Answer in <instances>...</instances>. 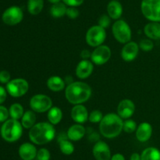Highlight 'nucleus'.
<instances>
[{
    "mask_svg": "<svg viewBox=\"0 0 160 160\" xmlns=\"http://www.w3.org/2000/svg\"><path fill=\"white\" fill-rule=\"evenodd\" d=\"M130 160H141V155L137 152H134L131 155Z\"/></svg>",
    "mask_w": 160,
    "mask_h": 160,
    "instance_id": "nucleus-42",
    "label": "nucleus"
},
{
    "mask_svg": "<svg viewBox=\"0 0 160 160\" xmlns=\"http://www.w3.org/2000/svg\"><path fill=\"white\" fill-rule=\"evenodd\" d=\"M98 24L99 26H101L102 28H105L106 29V28L110 25L111 24V18L109 17V15H106V14H103L98 19Z\"/></svg>",
    "mask_w": 160,
    "mask_h": 160,
    "instance_id": "nucleus-34",
    "label": "nucleus"
},
{
    "mask_svg": "<svg viewBox=\"0 0 160 160\" xmlns=\"http://www.w3.org/2000/svg\"><path fill=\"white\" fill-rule=\"evenodd\" d=\"M30 107L34 112L43 113L52 107V100L51 97L45 94H36L30 100Z\"/></svg>",
    "mask_w": 160,
    "mask_h": 160,
    "instance_id": "nucleus-9",
    "label": "nucleus"
},
{
    "mask_svg": "<svg viewBox=\"0 0 160 160\" xmlns=\"http://www.w3.org/2000/svg\"><path fill=\"white\" fill-rule=\"evenodd\" d=\"M135 111V105L132 100L123 99L117 106V114L123 119H130Z\"/></svg>",
    "mask_w": 160,
    "mask_h": 160,
    "instance_id": "nucleus-13",
    "label": "nucleus"
},
{
    "mask_svg": "<svg viewBox=\"0 0 160 160\" xmlns=\"http://www.w3.org/2000/svg\"><path fill=\"white\" fill-rule=\"evenodd\" d=\"M139 45L135 42H128L124 44L121 50V57L126 62L133 61L136 57L139 52Z\"/></svg>",
    "mask_w": 160,
    "mask_h": 160,
    "instance_id": "nucleus-14",
    "label": "nucleus"
},
{
    "mask_svg": "<svg viewBox=\"0 0 160 160\" xmlns=\"http://www.w3.org/2000/svg\"><path fill=\"white\" fill-rule=\"evenodd\" d=\"M23 125L19 120L9 119L2 123L0 130L2 137L9 143L16 142L23 134Z\"/></svg>",
    "mask_w": 160,
    "mask_h": 160,
    "instance_id": "nucleus-4",
    "label": "nucleus"
},
{
    "mask_svg": "<svg viewBox=\"0 0 160 160\" xmlns=\"http://www.w3.org/2000/svg\"><path fill=\"white\" fill-rule=\"evenodd\" d=\"M112 52L108 45H101L95 47L92 53L91 61L96 65H102L109 61L110 59Z\"/></svg>",
    "mask_w": 160,
    "mask_h": 160,
    "instance_id": "nucleus-11",
    "label": "nucleus"
},
{
    "mask_svg": "<svg viewBox=\"0 0 160 160\" xmlns=\"http://www.w3.org/2000/svg\"><path fill=\"white\" fill-rule=\"evenodd\" d=\"M9 109L3 105H0V122H4L9 119Z\"/></svg>",
    "mask_w": 160,
    "mask_h": 160,
    "instance_id": "nucleus-35",
    "label": "nucleus"
},
{
    "mask_svg": "<svg viewBox=\"0 0 160 160\" xmlns=\"http://www.w3.org/2000/svg\"><path fill=\"white\" fill-rule=\"evenodd\" d=\"M6 89L11 97H20L28 93L29 89V83L24 78H13L6 84Z\"/></svg>",
    "mask_w": 160,
    "mask_h": 160,
    "instance_id": "nucleus-8",
    "label": "nucleus"
},
{
    "mask_svg": "<svg viewBox=\"0 0 160 160\" xmlns=\"http://www.w3.org/2000/svg\"><path fill=\"white\" fill-rule=\"evenodd\" d=\"M79 14V10H78L76 7H71V6H69V7L67 8V13H66V15H67L70 19L78 18Z\"/></svg>",
    "mask_w": 160,
    "mask_h": 160,
    "instance_id": "nucleus-36",
    "label": "nucleus"
},
{
    "mask_svg": "<svg viewBox=\"0 0 160 160\" xmlns=\"http://www.w3.org/2000/svg\"><path fill=\"white\" fill-rule=\"evenodd\" d=\"M93 71V63L88 60H82L77 65L76 75L80 79H85L92 75Z\"/></svg>",
    "mask_w": 160,
    "mask_h": 160,
    "instance_id": "nucleus-16",
    "label": "nucleus"
},
{
    "mask_svg": "<svg viewBox=\"0 0 160 160\" xmlns=\"http://www.w3.org/2000/svg\"><path fill=\"white\" fill-rule=\"evenodd\" d=\"M137 123L133 119H128L123 122V130L128 133H132L137 130Z\"/></svg>",
    "mask_w": 160,
    "mask_h": 160,
    "instance_id": "nucleus-30",
    "label": "nucleus"
},
{
    "mask_svg": "<svg viewBox=\"0 0 160 160\" xmlns=\"http://www.w3.org/2000/svg\"><path fill=\"white\" fill-rule=\"evenodd\" d=\"M7 93H8L6 88L0 86V105L2 104L6 101V97H7Z\"/></svg>",
    "mask_w": 160,
    "mask_h": 160,
    "instance_id": "nucleus-39",
    "label": "nucleus"
},
{
    "mask_svg": "<svg viewBox=\"0 0 160 160\" xmlns=\"http://www.w3.org/2000/svg\"><path fill=\"white\" fill-rule=\"evenodd\" d=\"M71 118L76 123L83 124L88 120V111L85 106L82 104H76L71 109Z\"/></svg>",
    "mask_w": 160,
    "mask_h": 160,
    "instance_id": "nucleus-15",
    "label": "nucleus"
},
{
    "mask_svg": "<svg viewBox=\"0 0 160 160\" xmlns=\"http://www.w3.org/2000/svg\"><path fill=\"white\" fill-rule=\"evenodd\" d=\"M92 153L95 160H110L112 157L109 146L102 141L95 143L92 148Z\"/></svg>",
    "mask_w": 160,
    "mask_h": 160,
    "instance_id": "nucleus-12",
    "label": "nucleus"
},
{
    "mask_svg": "<svg viewBox=\"0 0 160 160\" xmlns=\"http://www.w3.org/2000/svg\"><path fill=\"white\" fill-rule=\"evenodd\" d=\"M139 48L145 52H148L152 50V49L154 48V43H153L151 39H145L141 40L140 43H139Z\"/></svg>",
    "mask_w": 160,
    "mask_h": 160,
    "instance_id": "nucleus-32",
    "label": "nucleus"
},
{
    "mask_svg": "<svg viewBox=\"0 0 160 160\" xmlns=\"http://www.w3.org/2000/svg\"><path fill=\"white\" fill-rule=\"evenodd\" d=\"M37 148L32 143L25 142L20 146L18 154L23 160H34L37 155Z\"/></svg>",
    "mask_w": 160,
    "mask_h": 160,
    "instance_id": "nucleus-17",
    "label": "nucleus"
},
{
    "mask_svg": "<svg viewBox=\"0 0 160 160\" xmlns=\"http://www.w3.org/2000/svg\"><path fill=\"white\" fill-rule=\"evenodd\" d=\"M47 87L53 92H60L65 88L66 83L61 77L53 75L47 80Z\"/></svg>",
    "mask_w": 160,
    "mask_h": 160,
    "instance_id": "nucleus-22",
    "label": "nucleus"
},
{
    "mask_svg": "<svg viewBox=\"0 0 160 160\" xmlns=\"http://www.w3.org/2000/svg\"><path fill=\"white\" fill-rule=\"evenodd\" d=\"M48 122L52 125H56L61 122L62 119V111L58 107H52L48 111L47 114Z\"/></svg>",
    "mask_w": 160,
    "mask_h": 160,
    "instance_id": "nucleus-23",
    "label": "nucleus"
},
{
    "mask_svg": "<svg viewBox=\"0 0 160 160\" xmlns=\"http://www.w3.org/2000/svg\"><path fill=\"white\" fill-rule=\"evenodd\" d=\"M21 124L23 128L31 129L36 124V115L32 110H28L21 118Z\"/></svg>",
    "mask_w": 160,
    "mask_h": 160,
    "instance_id": "nucleus-24",
    "label": "nucleus"
},
{
    "mask_svg": "<svg viewBox=\"0 0 160 160\" xmlns=\"http://www.w3.org/2000/svg\"><path fill=\"white\" fill-rule=\"evenodd\" d=\"M9 117L12 119L19 120L21 119L24 114V110H23V106L19 103H14L10 105L9 108Z\"/></svg>",
    "mask_w": 160,
    "mask_h": 160,
    "instance_id": "nucleus-28",
    "label": "nucleus"
},
{
    "mask_svg": "<svg viewBox=\"0 0 160 160\" xmlns=\"http://www.w3.org/2000/svg\"><path fill=\"white\" fill-rule=\"evenodd\" d=\"M117 1H119V0H117Z\"/></svg>",
    "mask_w": 160,
    "mask_h": 160,
    "instance_id": "nucleus-44",
    "label": "nucleus"
},
{
    "mask_svg": "<svg viewBox=\"0 0 160 160\" xmlns=\"http://www.w3.org/2000/svg\"><path fill=\"white\" fill-rule=\"evenodd\" d=\"M48 1L53 5V4H56V3H60L61 0H48Z\"/></svg>",
    "mask_w": 160,
    "mask_h": 160,
    "instance_id": "nucleus-43",
    "label": "nucleus"
},
{
    "mask_svg": "<svg viewBox=\"0 0 160 160\" xmlns=\"http://www.w3.org/2000/svg\"><path fill=\"white\" fill-rule=\"evenodd\" d=\"M92 93V88L88 84L77 81L67 85L65 89V97L67 101L72 104H82L90 99Z\"/></svg>",
    "mask_w": 160,
    "mask_h": 160,
    "instance_id": "nucleus-1",
    "label": "nucleus"
},
{
    "mask_svg": "<svg viewBox=\"0 0 160 160\" xmlns=\"http://www.w3.org/2000/svg\"><path fill=\"white\" fill-rule=\"evenodd\" d=\"M23 18V13L21 8L17 6H12L7 8L2 15L3 23L9 26H14L22 21Z\"/></svg>",
    "mask_w": 160,
    "mask_h": 160,
    "instance_id": "nucleus-10",
    "label": "nucleus"
},
{
    "mask_svg": "<svg viewBox=\"0 0 160 160\" xmlns=\"http://www.w3.org/2000/svg\"><path fill=\"white\" fill-rule=\"evenodd\" d=\"M145 35L150 39L159 40L160 39V23L159 22H149L144 28Z\"/></svg>",
    "mask_w": 160,
    "mask_h": 160,
    "instance_id": "nucleus-21",
    "label": "nucleus"
},
{
    "mask_svg": "<svg viewBox=\"0 0 160 160\" xmlns=\"http://www.w3.org/2000/svg\"><path fill=\"white\" fill-rule=\"evenodd\" d=\"M110 160H125V157L121 153H116L112 155Z\"/></svg>",
    "mask_w": 160,
    "mask_h": 160,
    "instance_id": "nucleus-41",
    "label": "nucleus"
},
{
    "mask_svg": "<svg viewBox=\"0 0 160 160\" xmlns=\"http://www.w3.org/2000/svg\"><path fill=\"white\" fill-rule=\"evenodd\" d=\"M67 5L64 3H59L53 4L50 9V13L55 18H60L66 15L67 13Z\"/></svg>",
    "mask_w": 160,
    "mask_h": 160,
    "instance_id": "nucleus-27",
    "label": "nucleus"
},
{
    "mask_svg": "<svg viewBox=\"0 0 160 160\" xmlns=\"http://www.w3.org/2000/svg\"><path fill=\"white\" fill-rule=\"evenodd\" d=\"M123 121L115 113H109L103 116L99 122V131L104 137L112 139L118 136L123 131Z\"/></svg>",
    "mask_w": 160,
    "mask_h": 160,
    "instance_id": "nucleus-3",
    "label": "nucleus"
},
{
    "mask_svg": "<svg viewBox=\"0 0 160 160\" xmlns=\"http://www.w3.org/2000/svg\"><path fill=\"white\" fill-rule=\"evenodd\" d=\"M92 53H90L88 50H83L81 52V56L83 60H88V58H91Z\"/></svg>",
    "mask_w": 160,
    "mask_h": 160,
    "instance_id": "nucleus-40",
    "label": "nucleus"
},
{
    "mask_svg": "<svg viewBox=\"0 0 160 160\" xmlns=\"http://www.w3.org/2000/svg\"><path fill=\"white\" fill-rule=\"evenodd\" d=\"M112 31L114 38L120 43L126 44L131 42L132 32L129 24L125 20H116L112 24Z\"/></svg>",
    "mask_w": 160,
    "mask_h": 160,
    "instance_id": "nucleus-6",
    "label": "nucleus"
},
{
    "mask_svg": "<svg viewBox=\"0 0 160 160\" xmlns=\"http://www.w3.org/2000/svg\"><path fill=\"white\" fill-rule=\"evenodd\" d=\"M50 158H51V154L47 148L42 147L38 150L37 155H36L37 160H50Z\"/></svg>",
    "mask_w": 160,
    "mask_h": 160,
    "instance_id": "nucleus-33",
    "label": "nucleus"
},
{
    "mask_svg": "<svg viewBox=\"0 0 160 160\" xmlns=\"http://www.w3.org/2000/svg\"><path fill=\"white\" fill-rule=\"evenodd\" d=\"M103 118V115L99 110H94L89 114L88 120L93 123H98L102 121Z\"/></svg>",
    "mask_w": 160,
    "mask_h": 160,
    "instance_id": "nucleus-31",
    "label": "nucleus"
},
{
    "mask_svg": "<svg viewBox=\"0 0 160 160\" xmlns=\"http://www.w3.org/2000/svg\"><path fill=\"white\" fill-rule=\"evenodd\" d=\"M86 133V129L81 124H73L67 130V137L72 141H78L82 139Z\"/></svg>",
    "mask_w": 160,
    "mask_h": 160,
    "instance_id": "nucleus-19",
    "label": "nucleus"
},
{
    "mask_svg": "<svg viewBox=\"0 0 160 160\" xmlns=\"http://www.w3.org/2000/svg\"><path fill=\"white\" fill-rule=\"evenodd\" d=\"M59 146L60 152L64 155H70L74 152V145L71 141H68L67 139L59 140Z\"/></svg>",
    "mask_w": 160,
    "mask_h": 160,
    "instance_id": "nucleus-29",
    "label": "nucleus"
},
{
    "mask_svg": "<svg viewBox=\"0 0 160 160\" xmlns=\"http://www.w3.org/2000/svg\"><path fill=\"white\" fill-rule=\"evenodd\" d=\"M141 10L147 20L160 22V0H142Z\"/></svg>",
    "mask_w": 160,
    "mask_h": 160,
    "instance_id": "nucleus-5",
    "label": "nucleus"
},
{
    "mask_svg": "<svg viewBox=\"0 0 160 160\" xmlns=\"http://www.w3.org/2000/svg\"><path fill=\"white\" fill-rule=\"evenodd\" d=\"M44 7V0H28V10L31 15H38L42 11Z\"/></svg>",
    "mask_w": 160,
    "mask_h": 160,
    "instance_id": "nucleus-26",
    "label": "nucleus"
},
{
    "mask_svg": "<svg viewBox=\"0 0 160 160\" xmlns=\"http://www.w3.org/2000/svg\"><path fill=\"white\" fill-rule=\"evenodd\" d=\"M107 13L112 20H119L123 14V6L121 3L117 0H112L107 6Z\"/></svg>",
    "mask_w": 160,
    "mask_h": 160,
    "instance_id": "nucleus-20",
    "label": "nucleus"
},
{
    "mask_svg": "<svg viewBox=\"0 0 160 160\" xmlns=\"http://www.w3.org/2000/svg\"><path fill=\"white\" fill-rule=\"evenodd\" d=\"M141 160H160V151L155 147H147L141 154Z\"/></svg>",
    "mask_w": 160,
    "mask_h": 160,
    "instance_id": "nucleus-25",
    "label": "nucleus"
},
{
    "mask_svg": "<svg viewBox=\"0 0 160 160\" xmlns=\"http://www.w3.org/2000/svg\"><path fill=\"white\" fill-rule=\"evenodd\" d=\"M152 134V126L147 122L139 124L136 130V138L140 142H146Z\"/></svg>",
    "mask_w": 160,
    "mask_h": 160,
    "instance_id": "nucleus-18",
    "label": "nucleus"
},
{
    "mask_svg": "<svg viewBox=\"0 0 160 160\" xmlns=\"http://www.w3.org/2000/svg\"><path fill=\"white\" fill-rule=\"evenodd\" d=\"M106 39V29L99 25L91 27L86 32L85 40L88 45L92 47H98L102 45Z\"/></svg>",
    "mask_w": 160,
    "mask_h": 160,
    "instance_id": "nucleus-7",
    "label": "nucleus"
},
{
    "mask_svg": "<svg viewBox=\"0 0 160 160\" xmlns=\"http://www.w3.org/2000/svg\"><path fill=\"white\" fill-rule=\"evenodd\" d=\"M67 6H71V7H77L83 4L84 0H62Z\"/></svg>",
    "mask_w": 160,
    "mask_h": 160,
    "instance_id": "nucleus-38",
    "label": "nucleus"
},
{
    "mask_svg": "<svg viewBox=\"0 0 160 160\" xmlns=\"http://www.w3.org/2000/svg\"><path fill=\"white\" fill-rule=\"evenodd\" d=\"M11 80V75L8 71H0V83L7 84Z\"/></svg>",
    "mask_w": 160,
    "mask_h": 160,
    "instance_id": "nucleus-37",
    "label": "nucleus"
},
{
    "mask_svg": "<svg viewBox=\"0 0 160 160\" xmlns=\"http://www.w3.org/2000/svg\"><path fill=\"white\" fill-rule=\"evenodd\" d=\"M29 139L33 144L43 145L51 142L56 136L54 125L49 122H38L29 130Z\"/></svg>",
    "mask_w": 160,
    "mask_h": 160,
    "instance_id": "nucleus-2",
    "label": "nucleus"
}]
</instances>
